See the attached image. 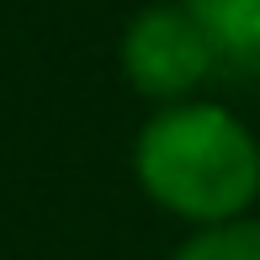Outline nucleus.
Wrapping results in <instances>:
<instances>
[{
  "label": "nucleus",
  "instance_id": "nucleus-1",
  "mask_svg": "<svg viewBox=\"0 0 260 260\" xmlns=\"http://www.w3.org/2000/svg\"><path fill=\"white\" fill-rule=\"evenodd\" d=\"M133 175L170 218L191 229L229 223L260 202V138L239 112L202 96L154 106L133 138Z\"/></svg>",
  "mask_w": 260,
  "mask_h": 260
},
{
  "label": "nucleus",
  "instance_id": "nucleus-2",
  "mask_svg": "<svg viewBox=\"0 0 260 260\" xmlns=\"http://www.w3.org/2000/svg\"><path fill=\"white\" fill-rule=\"evenodd\" d=\"M117 64L144 101L175 106V101H197L218 58H212L207 32L186 11V0H154L127 16L122 38H117Z\"/></svg>",
  "mask_w": 260,
  "mask_h": 260
},
{
  "label": "nucleus",
  "instance_id": "nucleus-3",
  "mask_svg": "<svg viewBox=\"0 0 260 260\" xmlns=\"http://www.w3.org/2000/svg\"><path fill=\"white\" fill-rule=\"evenodd\" d=\"M186 11L207 32L218 69H260V0H186Z\"/></svg>",
  "mask_w": 260,
  "mask_h": 260
},
{
  "label": "nucleus",
  "instance_id": "nucleus-4",
  "mask_svg": "<svg viewBox=\"0 0 260 260\" xmlns=\"http://www.w3.org/2000/svg\"><path fill=\"white\" fill-rule=\"evenodd\" d=\"M170 260H260V218L244 212V218H229V223L191 229L175 244Z\"/></svg>",
  "mask_w": 260,
  "mask_h": 260
}]
</instances>
